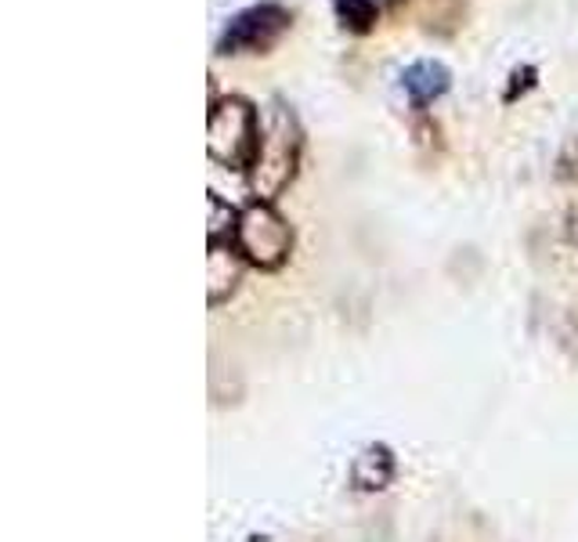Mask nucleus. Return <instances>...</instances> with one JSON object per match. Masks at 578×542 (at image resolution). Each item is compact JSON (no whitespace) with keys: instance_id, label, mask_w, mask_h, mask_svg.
<instances>
[{"instance_id":"1","label":"nucleus","mask_w":578,"mask_h":542,"mask_svg":"<svg viewBox=\"0 0 578 542\" xmlns=\"http://www.w3.org/2000/svg\"><path fill=\"white\" fill-rule=\"evenodd\" d=\"M301 163V127L286 105H275L261 127V145L250 163V192L253 203H272L293 181Z\"/></svg>"},{"instance_id":"2","label":"nucleus","mask_w":578,"mask_h":542,"mask_svg":"<svg viewBox=\"0 0 578 542\" xmlns=\"http://www.w3.org/2000/svg\"><path fill=\"white\" fill-rule=\"evenodd\" d=\"M257 145H261V123L246 98H217L206 116V153L214 163L231 170H250Z\"/></svg>"},{"instance_id":"3","label":"nucleus","mask_w":578,"mask_h":542,"mask_svg":"<svg viewBox=\"0 0 578 542\" xmlns=\"http://www.w3.org/2000/svg\"><path fill=\"white\" fill-rule=\"evenodd\" d=\"M236 250L242 253V261H250L257 268H279L293 250V232L286 225L272 203H250L239 214L236 228Z\"/></svg>"},{"instance_id":"4","label":"nucleus","mask_w":578,"mask_h":542,"mask_svg":"<svg viewBox=\"0 0 578 542\" xmlns=\"http://www.w3.org/2000/svg\"><path fill=\"white\" fill-rule=\"evenodd\" d=\"M290 30V11L282 4H257L239 11L220 33L217 52L220 55H246V52H268L282 33Z\"/></svg>"},{"instance_id":"5","label":"nucleus","mask_w":578,"mask_h":542,"mask_svg":"<svg viewBox=\"0 0 578 542\" xmlns=\"http://www.w3.org/2000/svg\"><path fill=\"white\" fill-rule=\"evenodd\" d=\"M242 275V253L231 250V246H211L206 253V301L220 304L231 297V290L239 286Z\"/></svg>"},{"instance_id":"6","label":"nucleus","mask_w":578,"mask_h":542,"mask_svg":"<svg viewBox=\"0 0 578 542\" xmlns=\"http://www.w3.org/2000/svg\"><path fill=\"white\" fill-rule=\"evenodd\" d=\"M449 69L441 66V61H434V58H423V61H412L409 69L401 72V88H405V94L412 98V105H430L434 98H441L449 91Z\"/></svg>"},{"instance_id":"7","label":"nucleus","mask_w":578,"mask_h":542,"mask_svg":"<svg viewBox=\"0 0 578 542\" xmlns=\"http://www.w3.org/2000/svg\"><path fill=\"white\" fill-rule=\"evenodd\" d=\"M395 477V455L387 445H365L351 463V485L359 492H379Z\"/></svg>"},{"instance_id":"8","label":"nucleus","mask_w":578,"mask_h":542,"mask_svg":"<svg viewBox=\"0 0 578 542\" xmlns=\"http://www.w3.org/2000/svg\"><path fill=\"white\" fill-rule=\"evenodd\" d=\"M206 206H211V221H206V239H211V246H225V242L236 239L239 214L231 211V203H225L217 192H211Z\"/></svg>"},{"instance_id":"9","label":"nucleus","mask_w":578,"mask_h":542,"mask_svg":"<svg viewBox=\"0 0 578 542\" xmlns=\"http://www.w3.org/2000/svg\"><path fill=\"white\" fill-rule=\"evenodd\" d=\"M333 8H337V19H340L343 30H351V33L373 30V22H376L373 0H333Z\"/></svg>"},{"instance_id":"10","label":"nucleus","mask_w":578,"mask_h":542,"mask_svg":"<svg viewBox=\"0 0 578 542\" xmlns=\"http://www.w3.org/2000/svg\"><path fill=\"white\" fill-rule=\"evenodd\" d=\"M532 80H535V69H532V66L513 69V88H510L507 98H518V91H528V88H532Z\"/></svg>"}]
</instances>
